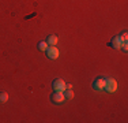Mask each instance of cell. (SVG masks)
I'll list each match as a JSON object with an SVG mask.
<instances>
[{
	"instance_id": "1",
	"label": "cell",
	"mask_w": 128,
	"mask_h": 123,
	"mask_svg": "<svg viewBox=\"0 0 128 123\" xmlns=\"http://www.w3.org/2000/svg\"><path fill=\"white\" fill-rule=\"evenodd\" d=\"M104 90L108 92V93H114L117 90V82H116V79L112 78V77L105 78V88H104Z\"/></svg>"
},
{
	"instance_id": "2",
	"label": "cell",
	"mask_w": 128,
	"mask_h": 123,
	"mask_svg": "<svg viewBox=\"0 0 128 123\" xmlns=\"http://www.w3.org/2000/svg\"><path fill=\"white\" fill-rule=\"evenodd\" d=\"M45 53H46V57H48V59L56 60L57 57H59L60 52H59V49L56 48V45H49V47H48V49L45 51Z\"/></svg>"
},
{
	"instance_id": "3",
	"label": "cell",
	"mask_w": 128,
	"mask_h": 123,
	"mask_svg": "<svg viewBox=\"0 0 128 123\" xmlns=\"http://www.w3.org/2000/svg\"><path fill=\"white\" fill-rule=\"evenodd\" d=\"M52 88H53L54 92H64L66 90V82L62 78H56L52 82Z\"/></svg>"
},
{
	"instance_id": "8",
	"label": "cell",
	"mask_w": 128,
	"mask_h": 123,
	"mask_svg": "<svg viewBox=\"0 0 128 123\" xmlns=\"http://www.w3.org/2000/svg\"><path fill=\"white\" fill-rule=\"evenodd\" d=\"M63 93H64L66 100H72V98H74V92H72V89H66Z\"/></svg>"
},
{
	"instance_id": "6",
	"label": "cell",
	"mask_w": 128,
	"mask_h": 123,
	"mask_svg": "<svg viewBox=\"0 0 128 123\" xmlns=\"http://www.w3.org/2000/svg\"><path fill=\"white\" fill-rule=\"evenodd\" d=\"M105 88V78H96L93 82V89L97 92H101Z\"/></svg>"
},
{
	"instance_id": "10",
	"label": "cell",
	"mask_w": 128,
	"mask_h": 123,
	"mask_svg": "<svg viewBox=\"0 0 128 123\" xmlns=\"http://www.w3.org/2000/svg\"><path fill=\"white\" fill-rule=\"evenodd\" d=\"M8 100V93L7 92H0V103H6Z\"/></svg>"
},
{
	"instance_id": "9",
	"label": "cell",
	"mask_w": 128,
	"mask_h": 123,
	"mask_svg": "<svg viewBox=\"0 0 128 123\" xmlns=\"http://www.w3.org/2000/svg\"><path fill=\"white\" fill-rule=\"evenodd\" d=\"M48 47H49V45H48V42H46V41H40V42H38V45H37L38 51H41V52H45V51L48 49Z\"/></svg>"
},
{
	"instance_id": "11",
	"label": "cell",
	"mask_w": 128,
	"mask_h": 123,
	"mask_svg": "<svg viewBox=\"0 0 128 123\" xmlns=\"http://www.w3.org/2000/svg\"><path fill=\"white\" fill-rule=\"evenodd\" d=\"M120 37H121V40H123L124 42H127V40H128V34H127V32H123L120 34Z\"/></svg>"
},
{
	"instance_id": "13",
	"label": "cell",
	"mask_w": 128,
	"mask_h": 123,
	"mask_svg": "<svg viewBox=\"0 0 128 123\" xmlns=\"http://www.w3.org/2000/svg\"><path fill=\"white\" fill-rule=\"evenodd\" d=\"M66 89H72V85L71 84H67L66 85Z\"/></svg>"
},
{
	"instance_id": "4",
	"label": "cell",
	"mask_w": 128,
	"mask_h": 123,
	"mask_svg": "<svg viewBox=\"0 0 128 123\" xmlns=\"http://www.w3.org/2000/svg\"><path fill=\"white\" fill-rule=\"evenodd\" d=\"M124 44V41L121 40L120 36H114L113 38L110 40V42H109V47H112L113 49H121V45Z\"/></svg>"
},
{
	"instance_id": "5",
	"label": "cell",
	"mask_w": 128,
	"mask_h": 123,
	"mask_svg": "<svg viewBox=\"0 0 128 123\" xmlns=\"http://www.w3.org/2000/svg\"><path fill=\"white\" fill-rule=\"evenodd\" d=\"M50 100H52V103H54V104H62L63 101L66 100V97H64L63 92H54L50 96Z\"/></svg>"
},
{
	"instance_id": "7",
	"label": "cell",
	"mask_w": 128,
	"mask_h": 123,
	"mask_svg": "<svg viewBox=\"0 0 128 123\" xmlns=\"http://www.w3.org/2000/svg\"><path fill=\"white\" fill-rule=\"evenodd\" d=\"M45 41L48 42V45H56L57 41H59V38H57V36H54V34H49Z\"/></svg>"
},
{
	"instance_id": "12",
	"label": "cell",
	"mask_w": 128,
	"mask_h": 123,
	"mask_svg": "<svg viewBox=\"0 0 128 123\" xmlns=\"http://www.w3.org/2000/svg\"><path fill=\"white\" fill-rule=\"evenodd\" d=\"M121 49H123V52H127L128 51V44H127V42H124V44L121 45Z\"/></svg>"
}]
</instances>
